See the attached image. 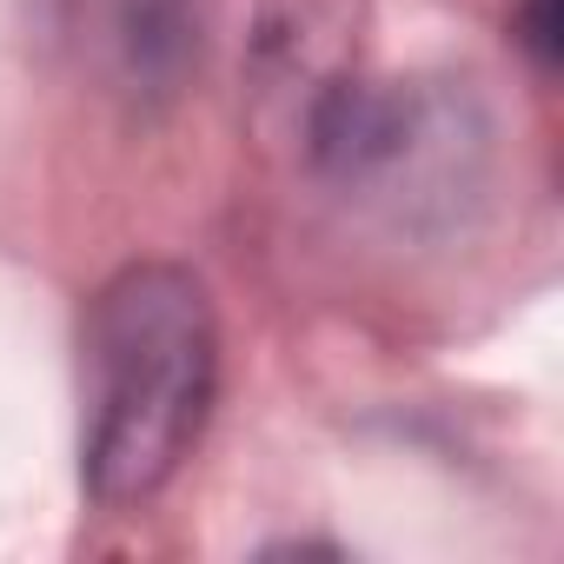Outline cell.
Listing matches in <instances>:
<instances>
[{"label": "cell", "instance_id": "7a4b0ae2", "mask_svg": "<svg viewBox=\"0 0 564 564\" xmlns=\"http://www.w3.org/2000/svg\"><path fill=\"white\" fill-rule=\"evenodd\" d=\"M61 28L80 67L133 107L173 100L199 61V0H61Z\"/></svg>", "mask_w": 564, "mask_h": 564}, {"label": "cell", "instance_id": "3957f363", "mask_svg": "<svg viewBox=\"0 0 564 564\" xmlns=\"http://www.w3.org/2000/svg\"><path fill=\"white\" fill-rule=\"evenodd\" d=\"M511 34L531 54V67L551 74L557 54H564V41H557V0H511Z\"/></svg>", "mask_w": 564, "mask_h": 564}, {"label": "cell", "instance_id": "6da1fadb", "mask_svg": "<svg viewBox=\"0 0 564 564\" xmlns=\"http://www.w3.org/2000/svg\"><path fill=\"white\" fill-rule=\"evenodd\" d=\"M80 392V478L100 505H140L193 458L219 392V319L186 265L140 259L94 293Z\"/></svg>", "mask_w": 564, "mask_h": 564}]
</instances>
